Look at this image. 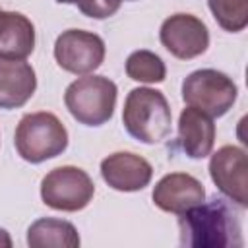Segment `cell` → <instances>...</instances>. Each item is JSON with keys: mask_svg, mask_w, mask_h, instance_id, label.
Instances as JSON below:
<instances>
[{"mask_svg": "<svg viewBox=\"0 0 248 248\" xmlns=\"http://www.w3.org/2000/svg\"><path fill=\"white\" fill-rule=\"evenodd\" d=\"M178 143L190 159L211 155L215 145L213 118L194 107H186L178 116Z\"/></svg>", "mask_w": 248, "mask_h": 248, "instance_id": "4fadbf2b", "label": "cell"}, {"mask_svg": "<svg viewBox=\"0 0 248 248\" xmlns=\"http://www.w3.org/2000/svg\"><path fill=\"white\" fill-rule=\"evenodd\" d=\"M126 132L147 145L163 141L170 134L172 112L167 97L159 89L136 87L128 93L122 108Z\"/></svg>", "mask_w": 248, "mask_h": 248, "instance_id": "7a4b0ae2", "label": "cell"}, {"mask_svg": "<svg viewBox=\"0 0 248 248\" xmlns=\"http://www.w3.org/2000/svg\"><path fill=\"white\" fill-rule=\"evenodd\" d=\"M105 52V41L97 33L83 29H66L54 43L56 64L74 76L93 74L103 64Z\"/></svg>", "mask_w": 248, "mask_h": 248, "instance_id": "52a82bcc", "label": "cell"}, {"mask_svg": "<svg viewBox=\"0 0 248 248\" xmlns=\"http://www.w3.org/2000/svg\"><path fill=\"white\" fill-rule=\"evenodd\" d=\"M161 45L178 60L202 56L209 46V31L205 23L192 14L169 16L159 29Z\"/></svg>", "mask_w": 248, "mask_h": 248, "instance_id": "9c48e42d", "label": "cell"}, {"mask_svg": "<svg viewBox=\"0 0 248 248\" xmlns=\"http://www.w3.org/2000/svg\"><path fill=\"white\" fill-rule=\"evenodd\" d=\"M37 89V76L29 62L0 58V108L23 107Z\"/></svg>", "mask_w": 248, "mask_h": 248, "instance_id": "7c38bea8", "label": "cell"}, {"mask_svg": "<svg viewBox=\"0 0 248 248\" xmlns=\"http://www.w3.org/2000/svg\"><path fill=\"white\" fill-rule=\"evenodd\" d=\"M0 246H12V238L4 229H0Z\"/></svg>", "mask_w": 248, "mask_h": 248, "instance_id": "d6986e66", "label": "cell"}, {"mask_svg": "<svg viewBox=\"0 0 248 248\" xmlns=\"http://www.w3.org/2000/svg\"><path fill=\"white\" fill-rule=\"evenodd\" d=\"M238 95L236 83L223 72L213 68H202L188 74L182 81V99L188 107H194L211 118L227 114Z\"/></svg>", "mask_w": 248, "mask_h": 248, "instance_id": "5b68a950", "label": "cell"}, {"mask_svg": "<svg viewBox=\"0 0 248 248\" xmlns=\"http://www.w3.org/2000/svg\"><path fill=\"white\" fill-rule=\"evenodd\" d=\"M35 48V25L19 12L0 8V58L25 60Z\"/></svg>", "mask_w": 248, "mask_h": 248, "instance_id": "5bb4252c", "label": "cell"}, {"mask_svg": "<svg viewBox=\"0 0 248 248\" xmlns=\"http://www.w3.org/2000/svg\"><path fill=\"white\" fill-rule=\"evenodd\" d=\"M79 242L78 229L64 219L43 217L27 229V244L31 248H76Z\"/></svg>", "mask_w": 248, "mask_h": 248, "instance_id": "9a60e30c", "label": "cell"}, {"mask_svg": "<svg viewBox=\"0 0 248 248\" xmlns=\"http://www.w3.org/2000/svg\"><path fill=\"white\" fill-rule=\"evenodd\" d=\"M101 176L112 190L138 192L151 182L153 167L136 153L116 151L101 161Z\"/></svg>", "mask_w": 248, "mask_h": 248, "instance_id": "30bf717a", "label": "cell"}, {"mask_svg": "<svg viewBox=\"0 0 248 248\" xmlns=\"http://www.w3.org/2000/svg\"><path fill=\"white\" fill-rule=\"evenodd\" d=\"M215 21L229 33H238L248 25V0H207Z\"/></svg>", "mask_w": 248, "mask_h": 248, "instance_id": "e0dca14e", "label": "cell"}, {"mask_svg": "<svg viewBox=\"0 0 248 248\" xmlns=\"http://www.w3.org/2000/svg\"><path fill=\"white\" fill-rule=\"evenodd\" d=\"M126 76L140 83H161L167 78V66L159 54L151 50H134L126 58Z\"/></svg>", "mask_w": 248, "mask_h": 248, "instance_id": "2e32d148", "label": "cell"}, {"mask_svg": "<svg viewBox=\"0 0 248 248\" xmlns=\"http://www.w3.org/2000/svg\"><path fill=\"white\" fill-rule=\"evenodd\" d=\"M14 145L23 161L31 165H39L66 151L68 130L60 122V118L52 112L46 110L29 112L21 116L16 128Z\"/></svg>", "mask_w": 248, "mask_h": 248, "instance_id": "3957f363", "label": "cell"}, {"mask_svg": "<svg viewBox=\"0 0 248 248\" xmlns=\"http://www.w3.org/2000/svg\"><path fill=\"white\" fill-rule=\"evenodd\" d=\"M58 4H74L78 10L93 19H105L118 12L122 0H56Z\"/></svg>", "mask_w": 248, "mask_h": 248, "instance_id": "ac0fdd59", "label": "cell"}, {"mask_svg": "<svg viewBox=\"0 0 248 248\" xmlns=\"http://www.w3.org/2000/svg\"><path fill=\"white\" fill-rule=\"evenodd\" d=\"M95 194L91 176L78 167L64 165L45 174L41 180L43 203L56 211H79L89 205Z\"/></svg>", "mask_w": 248, "mask_h": 248, "instance_id": "8992f818", "label": "cell"}, {"mask_svg": "<svg viewBox=\"0 0 248 248\" xmlns=\"http://www.w3.org/2000/svg\"><path fill=\"white\" fill-rule=\"evenodd\" d=\"M153 203L167 213L180 215L186 209L202 203L205 200L203 184L186 172H170L165 174L153 188Z\"/></svg>", "mask_w": 248, "mask_h": 248, "instance_id": "8fae6325", "label": "cell"}, {"mask_svg": "<svg viewBox=\"0 0 248 248\" xmlns=\"http://www.w3.org/2000/svg\"><path fill=\"white\" fill-rule=\"evenodd\" d=\"M180 244L194 248H238L244 244L242 227L232 207L213 198L202 202L178 217Z\"/></svg>", "mask_w": 248, "mask_h": 248, "instance_id": "6da1fadb", "label": "cell"}, {"mask_svg": "<svg viewBox=\"0 0 248 248\" xmlns=\"http://www.w3.org/2000/svg\"><path fill=\"white\" fill-rule=\"evenodd\" d=\"M116 83L105 76L87 74L72 81L64 91L68 112L83 126H103L114 114Z\"/></svg>", "mask_w": 248, "mask_h": 248, "instance_id": "277c9868", "label": "cell"}, {"mask_svg": "<svg viewBox=\"0 0 248 248\" xmlns=\"http://www.w3.org/2000/svg\"><path fill=\"white\" fill-rule=\"evenodd\" d=\"M209 176L223 196L240 207H248V161L242 147H219L209 159Z\"/></svg>", "mask_w": 248, "mask_h": 248, "instance_id": "ba28073f", "label": "cell"}, {"mask_svg": "<svg viewBox=\"0 0 248 248\" xmlns=\"http://www.w3.org/2000/svg\"><path fill=\"white\" fill-rule=\"evenodd\" d=\"M126 2H134V0H126Z\"/></svg>", "mask_w": 248, "mask_h": 248, "instance_id": "ffe728a7", "label": "cell"}]
</instances>
